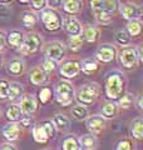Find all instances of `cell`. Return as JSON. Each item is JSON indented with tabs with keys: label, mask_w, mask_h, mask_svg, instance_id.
<instances>
[{
	"label": "cell",
	"mask_w": 143,
	"mask_h": 150,
	"mask_svg": "<svg viewBox=\"0 0 143 150\" xmlns=\"http://www.w3.org/2000/svg\"><path fill=\"white\" fill-rule=\"evenodd\" d=\"M61 25H63L64 30L72 36H80L83 31V28L78 21V19L72 15H66L64 19H61Z\"/></svg>",
	"instance_id": "9"
},
{
	"label": "cell",
	"mask_w": 143,
	"mask_h": 150,
	"mask_svg": "<svg viewBox=\"0 0 143 150\" xmlns=\"http://www.w3.org/2000/svg\"><path fill=\"white\" fill-rule=\"evenodd\" d=\"M83 45V39L82 36H70L69 40H68V46L70 50L73 51H77L79 50L80 48H82Z\"/></svg>",
	"instance_id": "34"
},
{
	"label": "cell",
	"mask_w": 143,
	"mask_h": 150,
	"mask_svg": "<svg viewBox=\"0 0 143 150\" xmlns=\"http://www.w3.org/2000/svg\"><path fill=\"white\" fill-rule=\"evenodd\" d=\"M101 112H102V115H101L102 118L112 119L114 116H117V114H118V105L113 101H107L106 104L103 105Z\"/></svg>",
	"instance_id": "18"
},
{
	"label": "cell",
	"mask_w": 143,
	"mask_h": 150,
	"mask_svg": "<svg viewBox=\"0 0 143 150\" xmlns=\"http://www.w3.org/2000/svg\"><path fill=\"white\" fill-rule=\"evenodd\" d=\"M21 110L18 105H10L6 109V118L11 121V123H15V121L21 119Z\"/></svg>",
	"instance_id": "27"
},
{
	"label": "cell",
	"mask_w": 143,
	"mask_h": 150,
	"mask_svg": "<svg viewBox=\"0 0 143 150\" xmlns=\"http://www.w3.org/2000/svg\"><path fill=\"white\" fill-rule=\"evenodd\" d=\"M95 18L99 23H103V24H109L112 21V15L108 13H94Z\"/></svg>",
	"instance_id": "38"
},
{
	"label": "cell",
	"mask_w": 143,
	"mask_h": 150,
	"mask_svg": "<svg viewBox=\"0 0 143 150\" xmlns=\"http://www.w3.org/2000/svg\"><path fill=\"white\" fill-rule=\"evenodd\" d=\"M39 98H40L43 104H45V103L51 98V90L49 88H43V90H40V93H39Z\"/></svg>",
	"instance_id": "39"
},
{
	"label": "cell",
	"mask_w": 143,
	"mask_h": 150,
	"mask_svg": "<svg viewBox=\"0 0 143 150\" xmlns=\"http://www.w3.org/2000/svg\"><path fill=\"white\" fill-rule=\"evenodd\" d=\"M40 19L48 30H59L61 28V16L53 9H44L40 14Z\"/></svg>",
	"instance_id": "6"
},
{
	"label": "cell",
	"mask_w": 143,
	"mask_h": 150,
	"mask_svg": "<svg viewBox=\"0 0 143 150\" xmlns=\"http://www.w3.org/2000/svg\"><path fill=\"white\" fill-rule=\"evenodd\" d=\"M136 104H137V108H138V110H142V95H139V96H138V99H137V103H136Z\"/></svg>",
	"instance_id": "47"
},
{
	"label": "cell",
	"mask_w": 143,
	"mask_h": 150,
	"mask_svg": "<svg viewBox=\"0 0 143 150\" xmlns=\"http://www.w3.org/2000/svg\"><path fill=\"white\" fill-rule=\"evenodd\" d=\"M117 55V49L111 44H104L101 45L95 51V58L101 60L103 63H109L116 58Z\"/></svg>",
	"instance_id": "10"
},
{
	"label": "cell",
	"mask_w": 143,
	"mask_h": 150,
	"mask_svg": "<svg viewBox=\"0 0 143 150\" xmlns=\"http://www.w3.org/2000/svg\"><path fill=\"white\" fill-rule=\"evenodd\" d=\"M131 133H132V137L137 140H141L143 138V120L141 118H137L136 120H133L131 126Z\"/></svg>",
	"instance_id": "23"
},
{
	"label": "cell",
	"mask_w": 143,
	"mask_h": 150,
	"mask_svg": "<svg viewBox=\"0 0 143 150\" xmlns=\"http://www.w3.org/2000/svg\"><path fill=\"white\" fill-rule=\"evenodd\" d=\"M3 134L8 140L13 142V140H16L19 138V135H20V128H19V125L16 123H9L4 126Z\"/></svg>",
	"instance_id": "17"
},
{
	"label": "cell",
	"mask_w": 143,
	"mask_h": 150,
	"mask_svg": "<svg viewBox=\"0 0 143 150\" xmlns=\"http://www.w3.org/2000/svg\"><path fill=\"white\" fill-rule=\"evenodd\" d=\"M55 126L51 123V120H46L44 123H41L39 126L34 128V139L38 143H46L49 139L55 137Z\"/></svg>",
	"instance_id": "4"
},
{
	"label": "cell",
	"mask_w": 143,
	"mask_h": 150,
	"mask_svg": "<svg viewBox=\"0 0 143 150\" xmlns=\"http://www.w3.org/2000/svg\"><path fill=\"white\" fill-rule=\"evenodd\" d=\"M134 101H136L134 96H133L131 93H126V94H123L122 98H119V103L117 105L127 109V108H129V106H132L133 104H134Z\"/></svg>",
	"instance_id": "29"
},
{
	"label": "cell",
	"mask_w": 143,
	"mask_h": 150,
	"mask_svg": "<svg viewBox=\"0 0 143 150\" xmlns=\"http://www.w3.org/2000/svg\"><path fill=\"white\" fill-rule=\"evenodd\" d=\"M74 88L69 81L60 80L55 86V99L60 105L66 106L73 101Z\"/></svg>",
	"instance_id": "3"
},
{
	"label": "cell",
	"mask_w": 143,
	"mask_h": 150,
	"mask_svg": "<svg viewBox=\"0 0 143 150\" xmlns=\"http://www.w3.org/2000/svg\"><path fill=\"white\" fill-rule=\"evenodd\" d=\"M36 20H38V18L33 11H25L23 14V23H24V25H25L26 28L34 26Z\"/></svg>",
	"instance_id": "32"
},
{
	"label": "cell",
	"mask_w": 143,
	"mask_h": 150,
	"mask_svg": "<svg viewBox=\"0 0 143 150\" xmlns=\"http://www.w3.org/2000/svg\"><path fill=\"white\" fill-rule=\"evenodd\" d=\"M23 71H24V63L20 59H14L9 63L8 73L10 75H15V76H18V75H20Z\"/></svg>",
	"instance_id": "24"
},
{
	"label": "cell",
	"mask_w": 143,
	"mask_h": 150,
	"mask_svg": "<svg viewBox=\"0 0 143 150\" xmlns=\"http://www.w3.org/2000/svg\"><path fill=\"white\" fill-rule=\"evenodd\" d=\"M51 123L54 124L55 129H60V130H66L69 128V125H70L69 119L66 118L65 115H63V114H55L53 116Z\"/></svg>",
	"instance_id": "22"
},
{
	"label": "cell",
	"mask_w": 143,
	"mask_h": 150,
	"mask_svg": "<svg viewBox=\"0 0 143 150\" xmlns=\"http://www.w3.org/2000/svg\"><path fill=\"white\" fill-rule=\"evenodd\" d=\"M45 53H46L48 59L58 63L60 60H63V58L65 56V49L63 44L59 43V41H51V43L46 45Z\"/></svg>",
	"instance_id": "8"
},
{
	"label": "cell",
	"mask_w": 143,
	"mask_h": 150,
	"mask_svg": "<svg viewBox=\"0 0 143 150\" xmlns=\"http://www.w3.org/2000/svg\"><path fill=\"white\" fill-rule=\"evenodd\" d=\"M19 108L21 110V114H25V115H30L33 112H35L38 109V101L35 99V96L30 95V94L23 96L20 100V104H19Z\"/></svg>",
	"instance_id": "12"
},
{
	"label": "cell",
	"mask_w": 143,
	"mask_h": 150,
	"mask_svg": "<svg viewBox=\"0 0 143 150\" xmlns=\"http://www.w3.org/2000/svg\"><path fill=\"white\" fill-rule=\"evenodd\" d=\"M31 8L34 10H44V8L46 5V1L45 0H40V1H31Z\"/></svg>",
	"instance_id": "42"
},
{
	"label": "cell",
	"mask_w": 143,
	"mask_h": 150,
	"mask_svg": "<svg viewBox=\"0 0 143 150\" xmlns=\"http://www.w3.org/2000/svg\"><path fill=\"white\" fill-rule=\"evenodd\" d=\"M106 119L102 118L101 115H93L88 118L87 120V128L92 135H98L106 129Z\"/></svg>",
	"instance_id": "11"
},
{
	"label": "cell",
	"mask_w": 143,
	"mask_h": 150,
	"mask_svg": "<svg viewBox=\"0 0 143 150\" xmlns=\"http://www.w3.org/2000/svg\"><path fill=\"white\" fill-rule=\"evenodd\" d=\"M117 1H101V0H94L90 1V5L94 13H108L112 14L117 9Z\"/></svg>",
	"instance_id": "15"
},
{
	"label": "cell",
	"mask_w": 143,
	"mask_h": 150,
	"mask_svg": "<svg viewBox=\"0 0 143 150\" xmlns=\"http://www.w3.org/2000/svg\"><path fill=\"white\" fill-rule=\"evenodd\" d=\"M41 44L43 40L40 35H38L36 33H29V34H26V36H24L23 45L20 46V51L24 55L35 54L40 50Z\"/></svg>",
	"instance_id": "5"
},
{
	"label": "cell",
	"mask_w": 143,
	"mask_h": 150,
	"mask_svg": "<svg viewBox=\"0 0 143 150\" xmlns=\"http://www.w3.org/2000/svg\"><path fill=\"white\" fill-rule=\"evenodd\" d=\"M79 71H80V63L77 62V60H69V62L60 65V74L68 79L77 76Z\"/></svg>",
	"instance_id": "13"
},
{
	"label": "cell",
	"mask_w": 143,
	"mask_h": 150,
	"mask_svg": "<svg viewBox=\"0 0 143 150\" xmlns=\"http://www.w3.org/2000/svg\"><path fill=\"white\" fill-rule=\"evenodd\" d=\"M124 91V76L119 71H113L107 76L106 94L109 99H119Z\"/></svg>",
	"instance_id": "1"
},
{
	"label": "cell",
	"mask_w": 143,
	"mask_h": 150,
	"mask_svg": "<svg viewBox=\"0 0 143 150\" xmlns=\"http://www.w3.org/2000/svg\"><path fill=\"white\" fill-rule=\"evenodd\" d=\"M79 150H82V149H79Z\"/></svg>",
	"instance_id": "49"
},
{
	"label": "cell",
	"mask_w": 143,
	"mask_h": 150,
	"mask_svg": "<svg viewBox=\"0 0 143 150\" xmlns=\"http://www.w3.org/2000/svg\"><path fill=\"white\" fill-rule=\"evenodd\" d=\"M64 6V10L69 14H75L79 11L80 9V3L79 1H75V0H68V1H65L63 4Z\"/></svg>",
	"instance_id": "33"
},
{
	"label": "cell",
	"mask_w": 143,
	"mask_h": 150,
	"mask_svg": "<svg viewBox=\"0 0 143 150\" xmlns=\"http://www.w3.org/2000/svg\"><path fill=\"white\" fill-rule=\"evenodd\" d=\"M9 94V81L0 80V100H6Z\"/></svg>",
	"instance_id": "36"
},
{
	"label": "cell",
	"mask_w": 143,
	"mask_h": 150,
	"mask_svg": "<svg viewBox=\"0 0 143 150\" xmlns=\"http://www.w3.org/2000/svg\"><path fill=\"white\" fill-rule=\"evenodd\" d=\"M1 64H3V55H1V51H0V68H1Z\"/></svg>",
	"instance_id": "48"
},
{
	"label": "cell",
	"mask_w": 143,
	"mask_h": 150,
	"mask_svg": "<svg viewBox=\"0 0 143 150\" xmlns=\"http://www.w3.org/2000/svg\"><path fill=\"white\" fill-rule=\"evenodd\" d=\"M116 41L119 45L126 46V45H128L131 43V38H129V35H128L124 30H121V31H118L116 34Z\"/></svg>",
	"instance_id": "35"
},
{
	"label": "cell",
	"mask_w": 143,
	"mask_h": 150,
	"mask_svg": "<svg viewBox=\"0 0 143 150\" xmlns=\"http://www.w3.org/2000/svg\"><path fill=\"white\" fill-rule=\"evenodd\" d=\"M127 30L129 33V35H132V36L139 35L141 31H142V23H141L139 19H133V20L128 21Z\"/></svg>",
	"instance_id": "26"
},
{
	"label": "cell",
	"mask_w": 143,
	"mask_h": 150,
	"mask_svg": "<svg viewBox=\"0 0 143 150\" xmlns=\"http://www.w3.org/2000/svg\"><path fill=\"white\" fill-rule=\"evenodd\" d=\"M78 144L80 149H84V150H93V149H97L98 146V140L97 138L92 134H88V135H83L78 139Z\"/></svg>",
	"instance_id": "16"
},
{
	"label": "cell",
	"mask_w": 143,
	"mask_h": 150,
	"mask_svg": "<svg viewBox=\"0 0 143 150\" xmlns=\"http://www.w3.org/2000/svg\"><path fill=\"white\" fill-rule=\"evenodd\" d=\"M117 150H133V143L129 139H123L117 144Z\"/></svg>",
	"instance_id": "37"
},
{
	"label": "cell",
	"mask_w": 143,
	"mask_h": 150,
	"mask_svg": "<svg viewBox=\"0 0 143 150\" xmlns=\"http://www.w3.org/2000/svg\"><path fill=\"white\" fill-rule=\"evenodd\" d=\"M63 149L64 150H79L80 146L78 144V140L75 139L74 137H69L65 138L63 142Z\"/></svg>",
	"instance_id": "31"
},
{
	"label": "cell",
	"mask_w": 143,
	"mask_h": 150,
	"mask_svg": "<svg viewBox=\"0 0 143 150\" xmlns=\"http://www.w3.org/2000/svg\"><path fill=\"white\" fill-rule=\"evenodd\" d=\"M99 95V85L97 83H87L78 89L75 94V100L80 105H88L97 100Z\"/></svg>",
	"instance_id": "2"
},
{
	"label": "cell",
	"mask_w": 143,
	"mask_h": 150,
	"mask_svg": "<svg viewBox=\"0 0 143 150\" xmlns=\"http://www.w3.org/2000/svg\"><path fill=\"white\" fill-rule=\"evenodd\" d=\"M136 51H137V60H138V64H142V62H143V55H142V46H138V48L136 49Z\"/></svg>",
	"instance_id": "44"
},
{
	"label": "cell",
	"mask_w": 143,
	"mask_h": 150,
	"mask_svg": "<svg viewBox=\"0 0 143 150\" xmlns=\"http://www.w3.org/2000/svg\"><path fill=\"white\" fill-rule=\"evenodd\" d=\"M0 150H16V148H15V145H13L10 143H5V144L1 145Z\"/></svg>",
	"instance_id": "45"
},
{
	"label": "cell",
	"mask_w": 143,
	"mask_h": 150,
	"mask_svg": "<svg viewBox=\"0 0 143 150\" xmlns=\"http://www.w3.org/2000/svg\"><path fill=\"white\" fill-rule=\"evenodd\" d=\"M80 69L83 70L84 74L92 75L93 73H95L99 69V65H98L97 62H95V59L89 58V59H85V60H83V62L80 63Z\"/></svg>",
	"instance_id": "21"
},
{
	"label": "cell",
	"mask_w": 143,
	"mask_h": 150,
	"mask_svg": "<svg viewBox=\"0 0 143 150\" xmlns=\"http://www.w3.org/2000/svg\"><path fill=\"white\" fill-rule=\"evenodd\" d=\"M20 125L24 126V128H29V126H33V125H34V119H33L30 115L23 116V119H20Z\"/></svg>",
	"instance_id": "41"
},
{
	"label": "cell",
	"mask_w": 143,
	"mask_h": 150,
	"mask_svg": "<svg viewBox=\"0 0 143 150\" xmlns=\"http://www.w3.org/2000/svg\"><path fill=\"white\" fill-rule=\"evenodd\" d=\"M119 10H121V14L123 15V18L128 19V20L138 19V16H141V14H142L141 8L138 5H134V4H131V3L121 4Z\"/></svg>",
	"instance_id": "14"
},
{
	"label": "cell",
	"mask_w": 143,
	"mask_h": 150,
	"mask_svg": "<svg viewBox=\"0 0 143 150\" xmlns=\"http://www.w3.org/2000/svg\"><path fill=\"white\" fill-rule=\"evenodd\" d=\"M24 41V34L19 30H13L8 35V43L13 48H20Z\"/></svg>",
	"instance_id": "19"
},
{
	"label": "cell",
	"mask_w": 143,
	"mask_h": 150,
	"mask_svg": "<svg viewBox=\"0 0 143 150\" xmlns=\"http://www.w3.org/2000/svg\"><path fill=\"white\" fill-rule=\"evenodd\" d=\"M72 114L77 120H84L88 118V109L84 105H75L73 109H72Z\"/></svg>",
	"instance_id": "28"
},
{
	"label": "cell",
	"mask_w": 143,
	"mask_h": 150,
	"mask_svg": "<svg viewBox=\"0 0 143 150\" xmlns=\"http://www.w3.org/2000/svg\"><path fill=\"white\" fill-rule=\"evenodd\" d=\"M99 36H101V31L97 28H89L84 33V38L88 43H95L99 39Z\"/></svg>",
	"instance_id": "30"
},
{
	"label": "cell",
	"mask_w": 143,
	"mask_h": 150,
	"mask_svg": "<svg viewBox=\"0 0 143 150\" xmlns=\"http://www.w3.org/2000/svg\"><path fill=\"white\" fill-rule=\"evenodd\" d=\"M46 4L50 6L49 9H53V8H59L63 3H61L60 0H58V1H55V0H54V1H53V0H50V1H46Z\"/></svg>",
	"instance_id": "43"
},
{
	"label": "cell",
	"mask_w": 143,
	"mask_h": 150,
	"mask_svg": "<svg viewBox=\"0 0 143 150\" xmlns=\"http://www.w3.org/2000/svg\"><path fill=\"white\" fill-rule=\"evenodd\" d=\"M23 95V86L19 83H9V94L8 99L16 100Z\"/></svg>",
	"instance_id": "25"
},
{
	"label": "cell",
	"mask_w": 143,
	"mask_h": 150,
	"mask_svg": "<svg viewBox=\"0 0 143 150\" xmlns=\"http://www.w3.org/2000/svg\"><path fill=\"white\" fill-rule=\"evenodd\" d=\"M56 68V63L53 62L50 59H46L44 63H43V71L45 73H49V71H53V70Z\"/></svg>",
	"instance_id": "40"
},
{
	"label": "cell",
	"mask_w": 143,
	"mask_h": 150,
	"mask_svg": "<svg viewBox=\"0 0 143 150\" xmlns=\"http://www.w3.org/2000/svg\"><path fill=\"white\" fill-rule=\"evenodd\" d=\"M4 45H5V35H4L3 31H0V51L3 50Z\"/></svg>",
	"instance_id": "46"
},
{
	"label": "cell",
	"mask_w": 143,
	"mask_h": 150,
	"mask_svg": "<svg viewBox=\"0 0 143 150\" xmlns=\"http://www.w3.org/2000/svg\"><path fill=\"white\" fill-rule=\"evenodd\" d=\"M118 59H119V63L126 69H132L138 63L136 48H133V46H124L118 53Z\"/></svg>",
	"instance_id": "7"
},
{
	"label": "cell",
	"mask_w": 143,
	"mask_h": 150,
	"mask_svg": "<svg viewBox=\"0 0 143 150\" xmlns=\"http://www.w3.org/2000/svg\"><path fill=\"white\" fill-rule=\"evenodd\" d=\"M30 81L35 85H43L48 81V74L45 71H43L41 69H34L30 73Z\"/></svg>",
	"instance_id": "20"
}]
</instances>
